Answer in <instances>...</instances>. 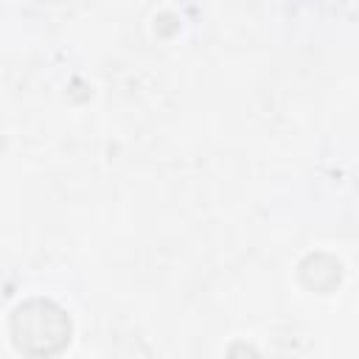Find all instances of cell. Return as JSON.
<instances>
[{"label": "cell", "instance_id": "obj_1", "mask_svg": "<svg viewBox=\"0 0 359 359\" xmlns=\"http://www.w3.org/2000/svg\"><path fill=\"white\" fill-rule=\"evenodd\" d=\"M70 314L48 297L22 300L11 311V342L25 356H56L70 345Z\"/></svg>", "mask_w": 359, "mask_h": 359}, {"label": "cell", "instance_id": "obj_2", "mask_svg": "<svg viewBox=\"0 0 359 359\" xmlns=\"http://www.w3.org/2000/svg\"><path fill=\"white\" fill-rule=\"evenodd\" d=\"M342 278V266L337 258L331 255H323V252H314V255H306L300 261V280L303 286H309L311 292H331Z\"/></svg>", "mask_w": 359, "mask_h": 359}]
</instances>
